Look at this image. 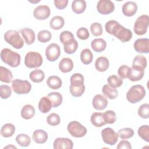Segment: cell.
I'll list each match as a JSON object with an SVG mask.
<instances>
[{"instance_id": "16", "label": "cell", "mask_w": 149, "mask_h": 149, "mask_svg": "<svg viewBox=\"0 0 149 149\" xmlns=\"http://www.w3.org/2000/svg\"><path fill=\"white\" fill-rule=\"evenodd\" d=\"M92 105L97 110H104L108 105V100L104 95L97 94L93 98Z\"/></svg>"}, {"instance_id": "5", "label": "cell", "mask_w": 149, "mask_h": 149, "mask_svg": "<svg viewBox=\"0 0 149 149\" xmlns=\"http://www.w3.org/2000/svg\"><path fill=\"white\" fill-rule=\"evenodd\" d=\"M42 56L37 52H29L26 54L24 58V64L29 68H39L42 65Z\"/></svg>"}, {"instance_id": "20", "label": "cell", "mask_w": 149, "mask_h": 149, "mask_svg": "<svg viewBox=\"0 0 149 149\" xmlns=\"http://www.w3.org/2000/svg\"><path fill=\"white\" fill-rule=\"evenodd\" d=\"M58 66L62 72L68 73L72 70L73 68V62L70 58H63L59 62Z\"/></svg>"}, {"instance_id": "50", "label": "cell", "mask_w": 149, "mask_h": 149, "mask_svg": "<svg viewBox=\"0 0 149 149\" xmlns=\"http://www.w3.org/2000/svg\"><path fill=\"white\" fill-rule=\"evenodd\" d=\"M76 35L79 39L82 40H87L89 37L90 33L87 28L82 27L79 28L77 30Z\"/></svg>"}, {"instance_id": "9", "label": "cell", "mask_w": 149, "mask_h": 149, "mask_svg": "<svg viewBox=\"0 0 149 149\" xmlns=\"http://www.w3.org/2000/svg\"><path fill=\"white\" fill-rule=\"evenodd\" d=\"M101 136L104 142L109 146L115 145L118 140V133L111 127H107L101 131Z\"/></svg>"}, {"instance_id": "48", "label": "cell", "mask_w": 149, "mask_h": 149, "mask_svg": "<svg viewBox=\"0 0 149 149\" xmlns=\"http://www.w3.org/2000/svg\"><path fill=\"white\" fill-rule=\"evenodd\" d=\"M47 122L48 125L51 126L58 125L61 122L60 116L57 113H52L47 116Z\"/></svg>"}, {"instance_id": "10", "label": "cell", "mask_w": 149, "mask_h": 149, "mask_svg": "<svg viewBox=\"0 0 149 149\" xmlns=\"http://www.w3.org/2000/svg\"><path fill=\"white\" fill-rule=\"evenodd\" d=\"M61 55L59 46L56 43H52L47 46L45 49V56L48 61L54 62L57 60Z\"/></svg>"}, {"instance_id": "22", "label": "cell", "mask_w": 149, "mask_h": 149, "mask_svg": "<svg viewBox=\"0 0 149 149\" xmlns=\"http://www.w3.org/2000/svg\"><path fill=\"white\" fill-rule=\"evenodd\" d=\"M109 66V62L108 59L104 56L98 57L95 62V67L96 69L99 72L106 71Z\"/></svg>"}, {"instance_id": "27", "label": "cell", "mask_w": 149, "mask_h": 149, "mask_svg": "<svg viewBox=\"0 0 149 149\" xmlns=\"http://www.w3.org/2000/svg\"><path fill=\"white\" fill-rule=\"evenodd\" d=\"M102 92L107 98L110 100H114L118 95V90L115 88L109 86L108 84H105L102 87Z\"/></svg>"}, {"instance_id": "32", "label": "cell", "mask_w": 149, "mask_h": 149, "mask_svg": "<svg viewBox=\"0 0 149 149\" xmlns=\"http://www.w3.org/2000/svg\"><path fill=\"white\" fill-rule=\"evenodd\" d=\"M15 132V126L10 123H6L1 129V134L3 137H9L13 136Z\"/></svg>"}, {"instance_id": "21", "label": "cell", "mask_w": 149, "mask_h": 149, "mask_svg": "<svg viewBox=\"0 0 149 149\" xmlns=\"http://www.w3.org/2000/svg\"><path fill=\"white\" fill-rule=\"evenodd\" d=\"M52 108V102L48 97H43L40 99L38 102V109L41 112L47 113L50 111Z\"/></svg>"}, {"instance_id": "54", "label": "cell", "mask_w": 149, "mask_h": 149, "mask_svg": "<svg viewBox=\"0 0 149 149\" xmlns=\"http://www.w3.org/2000/svg\"><path fill=\"white\" fill-rule=\"evenodd\" d=\"M16 148V147H15V146H13V145H12V144H10V145H9V146H6V147H5L3 148L5 149V148Z\"/></svg>"}, {"instance_id": "29", "label": "cell", "mask_w": 149, "mask_h": 149, "mask_svg": "<svg viewBox=\"0 0 149 149\" xmlns=\"http://www.w3.org/2000/svg\"><path fill=\"white\" fill-rule=\"evenodd\" d=\"M47 97L51 101L52 107L54 108L59 107L62 102V95L58 92H51L47 95Z\"/></svg>"}, {"instance_id": "3", "label": "cell", "mask_w": 149, "mask_h": 149, "mask_svg": "<svg viewBox=\"0 0 149 149\" xmlns=\"http://www.w3.org/2000/svg\"><path fill=\"white\" fill-rule=\"evenodd\" d=\"M146 95V90L144 87L140 84L134 85L128 90L126 94L127 101L132 103H137L143 99Z\"/></svg>"}, {"instance_id": "52", "label": "cell", "mask_w": 149, "mask_h": 149, "mask_svg": "<svg viewBox=\"0 0 149 149\" xmlns=\"http://www.w3.org/2000/svg\"><path fill=\"white\" fill-rule=\"evenodd\" d=\"M68 0H55L54 1L55 6L59 10H62L65 8L68 4Z\"/></svg>"}, {"instance_id": "47", "label": "cell", "mask_w": 149, "mask_h": 149, "mask_svg": "<svg viewBox=\"0 0 149 149\" xmlns=\"http://www.w3.org/2000/svg\"><path fill=\"white\" fill-rule=\"evenodd\" d=\"M138 115L142 118L148 119L149 118V104H143L138 109Z\"/></svg>"}, {"instance_id": "49", "label": "cell", "mask_w": 149, "mask_h": 149, "mask_svg": "<svg viewBox=\"0 0 149 149\" xmlns=\"http://www.w3.org/2000/svg\"><path fill=\"white\" fill-rule=\"evenodd\" d=\"M12 94V90L8 85L0 86V96L2 99H7Z\"/></svg>"}, {"instance_id": "46", "label": "cell", "mask_w": 149, "mask_h": 149, "mask_svg": "<svg viewBox=\"0 0 149 149\" xmlns=\"http://www.w3.org/2000/svg\"><path fill=\"white\" fill-rule=\"evenodd\" d=\"M90 31L91 34L95 37L100 36L102 34L103 31L102 25L98 22H95L92 23L90 26Z\"/></svg>"}, {"instance_id": "35", "label": "cell", "mask_w": 149, "mask_h": 149, "mask_svg": "<svg viewBox=\"0 0 149 149\" xmlns=\"http://www.w3.org/2000/svg\"><path fill=\"white\" fill-rule=\"evenodd\" d=\"M147 59L142 55H138L136 56L133 60V66H137L145 69L147 67Z\"/></svg>"}, {"instance_id": "43", "label": "cell", "mask_w": 149, "mask_h": 149, "mask_svg": "<svg viewBox=\"0 0 149 149\" xmlns=\"http://www.w3.org/2000/svg\"><path fill=\"white\" fill-rule=\"evenodd\" d=\"M78 48V42L74 39L72 41L63 45V49L65 52L68 54H72L74 53Z\"/></svg>"}, {"instance_id": "30", "label": "cell", "mask_w": 149, "mask_h": 149, "mask_svg": "<svg viewBox=\"0 0 149 149\" xmlns=\"http://www.w3.org/2000/svg\"><path fill=\"white\" fill-rule=\"evenodd\" d=\"M47 84L48 86L54 90H57L61 88L62 84V80L60 77L56 76H49L47 80Z\"/></svg>"}, {"instance_id": "11", "label": "cell", "mask_w": 149, "mask_h": 149, "mask_svg": "<svg viewBox=\"0 0 149 149\" xmlns=\"http://www.w3.org/2000/svg\"><path fill=\"white\" fill-rule=\"evenodd\" d=\"M97 10L101 15H109L114 11L115 5L109 0H100L97 3Z\"/></svg>"}, {"instance_id": "42", "label": "cell", "mask_w": 149, "mask_h": 149, "mask_svg": "<svg viewBox=\"0 0 149 149\" xmlns=\"http://www.w3.org/2000/svg\"><path fill=\"white\" fill-rule=\"evenodd\" d=\"M52 38L51 33L47 30H43L38 32L37 34V39L40 42L45 43L50 41Z\"/></svg>"}, {"instance_id": "28", "label": "cell", "mask_w": 149, "mask_h": 149, "mask_svg": "<svg viewBox=\"0 0 149 149\" xmlns=\"http://www.w3.org/2000/svg\"><path fill=\"white\" fill-rule=\"evenodd\" d=\"M13 79V75L10 70L2 66H0V80L2 82L9 83Z\"/></svg>"}, {"instance_id": "26", "label": "cell", "mask_w": 149, "mask_h": 149, "mask_svg": "<svg viewBox=\"0 0 149 149\" xmlns=\"http://www.w3.org/2000/svg\"><path fill=\"white\" fill-rule=\"evenodd\" d=\"M35 109L30 104H26L22 108L20 113L22 117L24 119H31L35 115Z\"/></svg>"}, {"instance_id": "38", "label": "cell", "mask_w": 149, "mask_h": 149, "mask_svg": "<svg viewBox=\"0 0 149 149\" xmlns=\"http://www.w3.org/2000/svg\"><path fill=\"white\" fill-rule=\"evenodd\" d=\"M70 85L73 86H80L84 84V78L80 73H74L70 79Z\"/></svg>"}, {"instance_id": "4", "label": "cell", "mask_w": 149, "mask_h": 149, "mask_svg": "<svg viewBox=\"0 0 149 149\" xmlns=\"http://www.w3.org/2000/svg\"><path fill=\"white\" fill-rule=\"evenodd\" d=\"M5 41L16 49H20L24 45V42L19 33L14 30L6 31L4 34Z\"/></svg>"}, {"instance_id": "31", "label": "cell", "mask_w": 149, "mask_h": 149, "mask_svg": "<svg viewBox=\"0 0 149 149\" xmlns=\"http://www.w3.org/2000/svg\"><path fill=\"white\" fill-rule=\"evenodd\" d=\"M64 24V19L61 16H55L53 17L49 22V26L54 30H59L63 27Z\"/></svg>"}, {"instance_id": "39", "label": "cell", "mask_w": 149, "mask_h": 149, "mask_svg": "<svg viewBox=\"0 0 149 149\" xmlns=\"http://www.w3.org/2000/svg\"><path fill=\"white\" fill-rule=\"evenodd\" d=\"M118 137H119L121 139H129L132 137L134 135V130L130 127H126L120 129L118 132Z\"/></svg>"}, {"instance_id": "14", "label": "cell", "mask_w": 149, "mask_h": 149, "mask_svg": "<svg viewBox=\"0 0 149 149\" xmlns=\"http://www.w3.org/2000/svg\"><path fill=\"white\" fill-rule=\"evenodd\" d=\"M53 147L54 149H72L73 143L69 138L58 137L54 140Z\"/></svg>"}, {"instance_id": "44", "label": "cell", "mask_w": 149, "mask_h": 149, "mask_svg": "<svg viewBox=\"0 0 149 149\" xmlns=\"http://www.w3.org/2000/svg\"><path fill=\"white\" fill-rule=\"evenodd\" d=\"M139 136L144 140L149 142V127L148 125H142L138 129Z\"/></svg>"}, {"instance_id": "1", "label": "cell", "mask_w": 149, "mask_h": 149, "mask_svg": "<svg viewBox=\"0 0 149 149\" xmlns=\"http://www.w3.org/2000/svg\"><path fill=\"white\" fill-rule=\"evenodd\" d=\"M105 28L108 33L114 36L122 42H128L132 38V31L120 25L116 20H111L105 23Z\"/></svg>"}, {"instance_id": "40", "label": "cell", "mask_w": 149, "mask_h": 149, "mask_svg": "<svg viewBox=\"0 0 149 149\" xmlns=\"http://www.w3.org/2000/svg\"><path fill=\"white\" fill-rule=\"evenodd\" d=\"M103 118L105 123L113 124L116 120L115 112L112 110H108L103 113Z\"/></svg>"}, {"instance_id": "37", "label": "cell", "mask_w": 149, "mask_h": 149, "mask_svg": "<svg viewBox=\"0 0 149 149\" xmlns=\"http://www.w3.org/2000/svg\"><path fill=\"white\" fill-rule=\"evenodd\" d=\"M16 141L22 147H27L31 143V139L28 135L22 133L17 135Z\"/></svg>"}, {"instance_id": "25", "label": "cell", "mask_w": 149, "mask_h": 149, "mask_svg": "<svg viewBox=\"0 0 149 149\" xmlns=\"http://www.w3.org/2000/svg\"><path fill=\"white\" fill-rule=\"evenodd\" d=\"M86 8V2L83 0H74L72 3V9L76 14H81Z\"/></svg>"}, {"instance_id": "6", "label": "cell", "mask_w": 149, "mask_h": 149, "mask_svg": "<svg viewBox=\"0 0 149 149\" xmlns=\"http://www.w3.org/2000/svg\"><path fill=\"white\" fill-rule=\"evenodd\" d=\"M67 129L72 136L76 138L84 137L87 132L86 127L76 120L70 122L68 125Z\"/></svg>"}, {"instance_id": "24", "label": "cell", "mask_w": 149, "mask_h": 149, "mask_svg": "<svg viewBox=\"0 0 149 149\" xmlns=\"http://www.w3.org/2000/svg\"><path fill=\"white\" fill-rule=\"evenodd\" d=\"M90 121L93 126L98 127H100L106 124L104 120L103 113L101 112H94L91 116Z\"/></svg>"}, {"instance_id": "33", "label": "cell", "mask_w": 149, "mask_h": 149, "mask_svg": "<svg viewBox=\"0 0 149 149\" xmlns=\"http://www.w3.org/2000/svg\"><path fill=\"white\" fill-rule=\"evenodd\" d=\"M29 77L34 83H40L44 80L45 74L41 69H35L30 73Z\"/></svg>"}, {"instance_id": "8", "label": "cell", "mask_w": 149, "mask_h": 149, "mask_svg": "<svg viewBox=\"0 0 149 149\" xmlns=\"http://www.w3.org/2000/svg\"><path fill=\"white\" fill-rule=\"evenodd\" d=\"M149 24V17L147 15H143L137 17L134 24V31L139 36L146 33Z\"/></svg>"}, {"instance_id": "23", "label": "cell", "mask_w": 149, "mask_h": 149, "mask_svg": "<svg viewBox=\"0 0 149 149\" xmlns=\"http://www.w3.org/2000/svg\"><path fill=\"white\" fill-rule=\"evenodd\" d=\"M91 47L94 51L96 52H101L105 49L107 42L102 38H95L91 41Z\"/></svg>"}, {"instance_id": "13", "label": "cell", "mask_w": 149, "mask_h": 149, "mask_svg": "<svg viewBox=\"0 0 149 149\" xmlns=\"http://www.w3.org/2000/svg\"><path fill=\"white\" fill-rule=\"evenodd\" d=\"M134 49L139 53L148 54L149 52V39L147 38H138L133 44Z\"/></svg>"}, {"instance_id": "2", "label": "cell", "mask_w": 149, "mask_h": 149, "mask_svg": "<svg viewBox=\"0 0 149 149\" xmlns=\"http://www.w3.org/2000/svg\"><path fill=\"white\" fill-rule=\"evenodd\" d=\"M1 59L10 67H17L20 63V55L9 48H3L1 52Z\"/></svg>"}, {"instance_id": "7", "label": "cell", "mask_w": 149, "mask_h": 149, "mask_svg": "<svg viewBox=\"0 0 149 149\" xmlns=\"http://www.w3.org/2000/svg\"><path fill=\"white\" fill-rule=\"evenodd\" d=\"M12 88L17 94H26L31 91V85L26 80L17 79L12 81Z\"/></svg>"}, {"instance_id": "51", "label": "cell", "mask_w": 149, "mask_h": 149, "mask_svg": "<svg viewBox=\"0 0 149 149\" xmlns=\"http://www.w3.org/2000/svg\"><path fill=\"white\" fill-rule=\"evenodd\" d=\"M130 67L127 65H123L120 66L118 70V74L119 76L122 79H126L127 78V74L129 72V70Z\"/></svg>"}, {"instance_id": "41", "label": "cell", "mask_w": 149, "mask_h": 149, "mask_svg": "<svg viewBox=\"0 0 149 149\" xmlns=\"http://www.w3.org/2000/svg\"><path fill=\"white\" fill-rule=\"evenodd\" d=\"M59 40L63 45H65L74 40V38L73 34L70 31H63L60 34Z\"/></svg>"}, {"instance_id": "19", "label": "cell", "mask_w": 149, "mask_h": 149, "mask_svg": "<svg viewBox=\"0 0 149 149\" xmlns=\"http://www.w3.org/2000/svg\"><path fill=\"white\" fill-rule=\"evenodd\" d=\"M34 141L37 144H44L48 139L47 133L42 129L36 130L32 135Z\"/></svg>"}, {"instance_id": "45", "label": "cell", "mask_w": 149, "mask_h": 149, "mask_svg": "<svg viewBox=\"0 0 149 149\" xmlns=\"http://www.w3.org/2000/svg\"><path fill=\"white\" fill-rule=\"evenodd\" d=\"M85 91V86L84 84L76 87V86H73L72 85L70 86V92L71 94L74 97H79L81 96L84 92Z\"/></svg>"}, {"instance_id": "36", "label": "cell", "mask_w": 149, "mask_h": 149, "mask_svg": "<svg viewBox=\"0 0 149 149\" xmlns=\"http://www.w3.org/2000/svg\"><path fill=\"white\" fill-rule=\"evenodd\" d=\"M108 84L113 88H118L120 87L123 84V79L116 75H111L107 79Z\"/></svg>"}, {"instance_id": "34", "label": "cell", "mask_w": 149, "mask_h": 149, "mask_svg": "<svg viewBox=\"0 0 149 149\" xmlns=\"http://www.w3.org/2000/svg\"><path fill=\"white\" fill-rule=\"evenodd\" d=\"M93 59V55L88 48L83 49L80 53V60L84 65H88L91 63Z\"/></svg>"}, {"instance_id": "12", "label": "cell", "mask_w": 149, "mask_h": 149, "mask_svg": "<svg viewBox=\"0 0 149 149\" xmlns=\"http://www.w3.org/2000/svg\"><path fill=\"white\" fill-rule=\"evenodd\" d=\"M51 14V10L47 5H39L33 11V16L37 20H45L49 17Z\"/></svg>"}, {"instance_id": "17", "label": "cell", "mask_w": 149, "mask_h": 149, "mask_svg": "<svg viewBox=\"0 0 149 149\" xmlns=\"http://www.w3.org/2000/svg\"><path fill=\"white\" fill-rule=\"evenodd\" d=\"M137 10V5L133 1H127L125 3L122 8V11L123 15L127 17L133 16Z\"/></svg>"}, {"instance_id": "15", "label": "cell", "mask_w": 149, "mask_h": 149, "mask_svg": "<svg viewBox=\"0 0 149 149\" xmlns=\"http://www.w3.org/2000/svg\"><path fill=\"white\" fill-rule=\"evenodd\" d=\"M144 74V69L132 66L129 70L127 78L132 81H137L140 80L143 77Z\"/></svg>"}, {"instance_id": "18", "label": "cell", "mask_w": 149, "mask_h": 149, "mask_svg": "<svg viewBox=\"0 0 149 149\" xmlns=\"http://www.w3.org/2000/svg\"><path fill=\"white\" fill-rule=\"evenodd\" d=\"M20 32L27 45H31L34 42L36 35L34 31L32 29L29 28H23L20 30Z\"/></svg>"}, {"instance_id": "53", "label": "cell", "mask_w": 149, "mask_h": 149, "mask_svg": "<svg viewBox=\"0 0 149 149\" xmlns=\"http://www.w3.org/2000/svg\"><path fill=\"white\" fill-rule=\"evenodd\" d=\"M118 149H131L132 146L129 141L127 140H122L119 142L117 146Z\"/></svg>"}]
</instances>
